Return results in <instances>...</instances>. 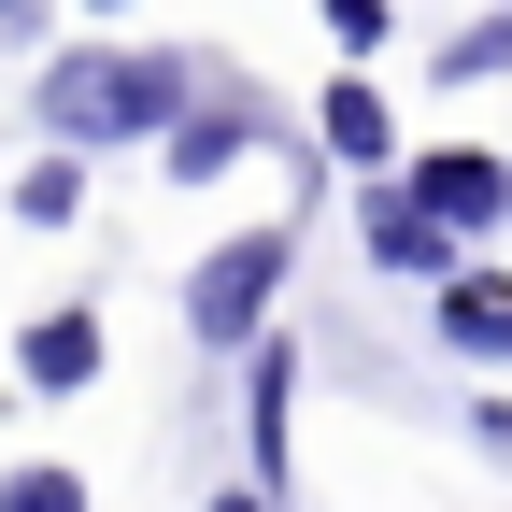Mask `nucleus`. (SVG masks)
Returning <instances> with one entry per match:
<instances>
[{
  "label": "nucleus",
  "instance_id": "f257e3e1",
  "mask_svg": "<svg viewBox=\"0 0 512 512\" xmlns=\"http://www.w3.org/2000/svg\"><path fill=\"white\" fill-rule=\"evenodd\" d=\"M171 100H185L171 57H114V43H86V57H57V72H43L57 157H72V143H143V128H171Z\"/></svg>",
  "mask_w": 512,
  "mask_h": 512
},
{
  "label": "nucleus",
  "instance_id": "f03ea898",
  "mask_svg": "<svg viewBox=\"0 0 512 512\" xmlns=\"http://www.w3.org/2000/svg\"><path fill=\"white\" fill-rule=\"evenodd\" d=\"M271 285H285V228H242V242H214V256H200V285H185V328H200V342H256Z\"/></svg>",
  "mask_w": 512,
  "mask_h": 512
},
{
  "label": "nucleus",
  "instance_id": "7ed1b4c3",
  "mask_svg": "<svg viewBox=\"0 0 512 512\" xmlns=\"http://www.w3.org/2000/svg\"><path fill=\"white\" fill-rule=\"evenodd\" d=\"M413 228H441V242H470V228H498L512 214V171L484 157V143H441V157H413Z\"/></svg>",
  "mask_w": 512,
  "mask_h": 512
},
{
  "label": "nucleus",
  "instance_id": "20e7f679",
  "mask_svg": "<svg viewBox=\"0 0 512 512\" xmlns=\"http://www.w3.org/2000/svg\"><path fill=\"white\" fill-rule=\"evenodd\" d=\"M441 342L456 356H512V271H456L441 285Z\"/></svg>",
  "mask_w": 512,
  "mask_h": 512
},
{
  "label": "nucleus",
  "instance_id": "39448f33",
  "mask_svg": "<svg viewBox=\"0 0 512 512\" xmlns=\"http://www.w3.org/2000/svg\"><path fill=\"white\" fill-rule=\"evenodd\" d=\"M29 384H43V399L100 384V313H43V328H29Z\"/></svg>",
  "mask_w": 512,
  "mask_h": 512
},
{
  "label": "nucleus",
  "instance_id": "423d86ee",
  "mask_svg": "<svg viewBox=\"0 0 512 512\" xmlns=\"http://www.w3.org/2000/svg\"><path fill=\"white\" fill-rule=\"evenodd\" d=\"M242 143H256V114H242V100H214V114H185V128H171V171H185V185H214Z\"/></svg>",
  "mask_w": 512,
  "mask_h": 512
},
{
  "label": "nucleus",
  "instance_id": "0eeeda50",
  "mask_svg": "<svg viewBox=\"0 0 512 512\" xmlns=\"http://www.w3.org/2000/svg\"><path fill=\"white\" fill-rule=\"evenodd\" d=\"M328 157H356V171L399 157V128H384V100H370V86H328Z\"/></svg>",
  "mask_w": 512,
  "mask_h": 512
},
{
  "label": "nucleus",
  "instance_id": "6e6552de",
  "mask_svg": "<svg viewBox=\"0 0 512 512\" xmlns=\"http://www.w3.org/2000/svg\"><path fill=\"white\" fill-rule=\"evenodd\" d=\"M242 441H256V484L285 470V342H256V413H242Z\"/></svg>",
  "mask_w": 512,
  "mask_h": 512
},
{
  "label": "nucleus",
  "instance_id": "1a4fd4ad",
  "mask_svg": "<svg viewBox=\"0 0 512 512\" xmlns=\"http://www.w3.org/2000/svg\"><path fill=\"white\" fill-rule=\"evenodd\" d=\"M370 256H384V271H441L456 242H441V228H413V200H370Z\"/></svg>",
  "mask_w": 512,
  "mask_h": 512
},
{
  "label": "nucleus",
  "instance_id": "9d476101",
  "mask_svg": "<svg viewBox=\"0 0 512 512\" xmlns=\"http://www.w3.org/2000/svg\"><path fill=\"white\" fill-rule=\"evenodd\" d=\"M15 214H29V228H72V157H29V171H15Z\"/></svg>",
  "mask_w": 512,
  "mask_h": 512
},
{
  "label": "nucleus",
  "instance_id": "9b49d317",
  "mask_svg": "<svg viewBox=\"0 0 512 512\" xmlns=\"http://www.w3.org/2000/svg\"><path fill=\"white\" fill-rule=\"evenodd\" d=\"M0 512H86V484H72V470H15V484H0Z\"/></svg>",
  "mask_w": 512,
  "mask_h": 512
},
{
  "label": "nucleus",
  "instance_id": "f8f14e48",
  "mask_svg": "<svg viewBox=\"0 0 512 512\" xmlns=\"http://www.w3.org/2000/svg\"><path fill=\"white\" fill-rule=\"evenodd\" d=\"M214 512H271V498H256V484H228V498H214Z\"/></svg>",
  "mask_w": 512,
  "mask_h": 512
}]
</instances>
